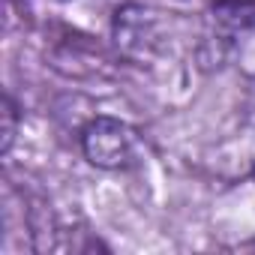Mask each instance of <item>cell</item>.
Listing matches in <instances>:
<instances>
[{"label": "cell", "mask_w": 255, "mask_h": 255, "mask_svg": "<svg viewBox=\"0 0 255 255\" xmlns=\"http://www.w3.org/2000/svg\"><path fill=\"white\" fill-rule=\"evenodd\" d=\"M135 147L132 129L117 117H96L84 126L81 132V153L90 165L117 171L123 165H129Z\"/></svg>", "instance_id": "cell-1"}, {"label": "cell", "mask_w": 255, "mask_h": 255, "mask_svg": "<svg viewBox=\"0 0 255 255\" xmlns=\"http://www.w3.org/2000/svg\"><path fill=\"white\" fill-rule=\"evenodd\" d=\"M0 117H3V141H0V150L9 153L12 150V141H15V132H18V108L12 102V96H3V111H0Z\"/></svg>", "instance_id": "cell-2"}]
</instances>
